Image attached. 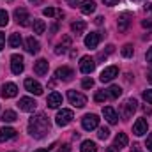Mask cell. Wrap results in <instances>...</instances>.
<instances>
[{
    "instance_id": "6da1fadb",
    "label": "cell",
    "mask_w": 152,
    "mask_h": 152,
    "mask_svg": "<svg viewBox=\"0 0 152 152\" xmlns=\"http://www.w3.org/2000/svg\"><path fill=\"white\" fill-rule=\"evenodd\" d=\"M50 129H51L50 120L46 118L44 113L34 115V117L30 118V122H28V133H30V136H34L36 140L44 138V136L50 133Z\"/></svg>"
},
{
    "instance_id": "7a4b0ae2",
    "label": "cell",
    "mask_w": 152,
    "mask_h": 152,
    "mask_svg": "<svg viewBox=\"0 0 152 152\" xmlns=\"http://www.w3.org/2000/svg\"><path fill=\"white\" fill-rule=\"evenodd\" d=\"M73 118H75V115L71 110H67V108H62L57 117H55V122H57V126H60V127H64V126H67V124H71L73 122Z\"/></svg>"
},
{
    "instance_id": "3957f363",
    "label": "cell",
    "mask_w": 152,
    "mask_h": 152,
    "mask_svg": "<svg viewBox=\"0 0 152 152\" xmlns=\"http://www.w3.org/2000/svg\"><path fill=\"white\" fill-rule=\"evenodd\" d=\"M67 99H69V103L76 106V108H83L85 104H87V97L83 96V94H80V92H76V90H69L67 92Z\"/></svg>"
},
{
    "instance_id": "277c9868",
    "label": "cell",
    "mask_w": 152,
    "mask_h": 152,
    "mask_svg": "<svg viewBox=\"0 0 152 152\" xmlns=\"http://www.w3.org/2000/svg\"><path fill=\"white\" fill-rule=\"evenodd\" d=\"M81 126H83L85 131H92V129H96L99 126V117L94 113H87L81 118Z\"/></svg>"
},
{
    "instance_id": "5b68a950",
    "label": "cell",
    "mask_w": 152,
    "mask_h": 152,
    "mask_svg": "<svg viewBox=\"0 0 152 152\" xmlns=\"http://www.w3.org/2000/svg\"><path fill=\"white\" fill-rule=\"evenodd\" d=\"M25 69V64H23V57L21 55H12L11 57V71L14 75H21Z\"/></svg>"
},
{
    "instance_id": "8992f818",
    "label": "cell",
    "mask_w": 152,
    "mask_h": 152,
    "mask_svg": "<svg viewBox=\"0 0 152 152\" xmlns=\"http://www.w3.org/2000/svg\"><path fill=\"white\" fill-rule=\"evenodd\" d=\"M96 69V62L92 57H81V62H80V71L83 75H90L92 71Z\"/></svg>"
},
{
    "instance_id": "52a82bcc",
    "label": "cell",
    "mask_w": 152,
    "mask_h": 152,
    "mask_svg": "<svg viewBox=\"0 0 152 152\" xmlns=\"http://www.w3.org/2000/svg\"><path fill=\"white\" fill-rule=\"evenodd\" d=\"M115 76H118V67L117 66H110V67H106V69H103V73L99 76V80L103 81V83H108V81H112Z\"/></svg>"
},
{
    "instance_id": "ba28073f",
    "label": "cell",
    "mask_w": 152,
    "mask_h": 152,
    "mask_svg": "<svg viewBox=\"0 0 152 152\" xmlns=\"http://www.w3.org/2000/svg\"><path fill=\"white\" fill-rule=\"evenodd\" d=\"M25 88H27L30 94H34V96H41V94H42L41 83L36 81V80H32V78H27V80H25Z\"/></svg>"
},
{
    "instance_id": "9c48e42d",
    "label": "cell",
    "mask_w": 152,
    "mask_h": 152,
    "mask_svg": "<svg viewBox=\"0 0 152 152\" xmlns=\"http://www.w3.org/2000/svg\"><path fill=\"white\" fill-rule=\"evenodd\" d=\"M14 18H16V21H18L21 27H27V25H28V20H30L27 9H23V7H18V9L14 11Z\"/></svg>"
},
{
    "instance_id": "30bf717a",
    "label": "cell",
    "mask_w": 152,
    "mask_h": 152,
    "mask_svg": "<svg viewBox=\"0 0 152 152\" xmlns=\"http://www.w3.org/2000/svg\"><path fill=\"white\" fill-rule=\"evenodd\" d=\"M36 106H37V103H36L34 99H30V97H21L20 103H18V108H20L21 112H34Z\"/></svg>"
},
{
    "instance_id": "8fae6325",
    "label": "cell",
    "mask_w": 152,
    "mask_h": 152,
    "mask_svg": "<svg viewBox=\"0 0 152 152\" xmlns=\"http://www.w3.org/2000/svg\"><path fill=\"white\" fill-rule=\"evenodd\" d=\"M136 99H127L124 104H122V117L124 118H129L131 115L134 113V110H136Z\"/></svg>"
},
{
    "instance_id": "7c38bea8",
    "label": "cell",
    "mask_w": 152,
    "mask_h": 152,
    "mask_svg": "<svg viewBox=\"0 0 152 152\" xmlns=\"http://www.w3.org/2000/svg\"><path fill=\"white\" fill-rule=\"evenodd\" d=\"M129 23H131V14L129 12H122L118 16V21H117V28L118 32H126L129 28Z\"/></svg>"
},
{
    "instance_id": "4fadbf2b",
    "label": "cell",
    "mask_w": 152,
    "mask_h": 152,
    "mask_svg": "<svg viewBox=\"0 0 152 152\" xmlns=\"http://www.w3.org/2000/svg\"><path fill=\"white\" fill-rule=\"evenodd\" d=\"M55 76H57V80H60V81H69L75 73H73V69L71 67H58L57 71H55Z\"/></svg>"
},
{
    "instance_id": "5bb4252c",
    "label": "cell",
    "mask_w": 152,
    "mask_h": 152,
    "mask_svg": "<svg viewBox=\"0 0 152 152\" xmlns=\"http://www.w3.org/2000/svg\"><path fill=\"white\" fill-rule=\"evenodd\" d=\"M133 133H134L136 136H143V134L147 133V120H145V118H138V120L134 122V126H133Z\"/></svg>"
},
{
    "instance_id": "9a60e30c",
    "label": "cell",
    "mask_w": 152,
    "mask_h": 152,
    "mask_svg": "<svg viewBox=\"0 0 152 152\" xmlns=\"http://www.w3.org/2000/svg\"><path fill=\"white\" fill-rule=\"evenodd\" d=\"M48 67H50L48 60L39 58L37 62H36V66H34V71H36V75L37 76H44V75H48Z\"/></svg>"
},
{
    "instance_id": "2e32d148",
    "label": "cell",
    "mask_w": 152,
    "mask_h": 152,
    "mask_svg": "<svg viewBox=\"0 0 152 152\" xmlns=\"http://www.w3.org/2000/svg\"><path fill=\"white\" fill-rule=\"evenodd\" d=\"M101 41V34L99 32H90L87 37H85V46L87 48H96Z\"/></svg>"
},
{
    "instance_id": "e0dca14e",
    "label": "cell",
    "mask_w": 152,
    "mask_h": 152,
    "mask_svg": "<svg viewBox=\"0 0 152 152\" xmlns=\"http://www.w3.org/2000/svg\"><path fill=\"white\" fill-rule=\"evenodd\" d=\"M46 103H48V106H50V108H58V106L62 104V96H60L58 92H51V94L48 96Z\"/></svg>"
},
{
    "instance_id": "ac0fdd59",
    "label": "cell",
    "mask_w": 152,
    "mask_h": 152,
    "mask_svg": "<svg viewBox=\"0 0 152 152\" xmlns=\"http://www.w3.org/2000/svg\"><path fill=\"white\" fill-rule=\"evenodd\" d=\"M16 94H18V87L14 83H5L2 87V96L4 97H16Z\"/></svg>"
},
{
    "instance_id": "d6986e66",
    "label": "cell",
    "mask_w": 152,
    "mask_h": 152,
    "mask_svg": "<svg viewBox=\"0 0 152 152\" xmlns=\"http://www.w3.org/2000/svg\"><path fill=\"white\" fill-rule=\"evenodd\" d=\"M103 115H104V118H106L110 124H117V122H118V115H117V112H115L112 106L103 108Z\"/></svg>"
},
{
    "instance_id": "ffe728a7",
    "label": "cell",
    "mask_w": 152,
    "mask_h": 152,
    "mask_svg": "<svg viewBox=\"0 0 152 152\" xmlns=\"http://www.w3.org/2000/svg\"><path fill=\"white\" fill-rule=\"evenodd\" d=\"M16 136V131L12 129V127H2L0 129V142L2 143H5L7 140H11V138H14Z\"/></svg>"
},
{
    "instance_id": "44dd1931",
    "label": "cell",
    "mask_w": 152,
    "mask_h": 152,
    "mask_svg": "<svg viewBox=\"0 0 152 152\" xmlns=\"http://www.w3.org/2000/svg\"><path fill=\"white\" fill-rule=\"evenodd\" d=\"M25 46H27V51H28L30 55H36L39 50H41L39 42H37L34 37H28V39H27V41H25Z\"/></svg>"
},
{
    "instance_id": "7402d4cb",
    "label": "cell",
    "mask_w": 152,
    "mask_h": 152,
    "mask_svg": "<svg viewBox=\"0 0 152 152\" xmlns=\"http://www.w3.org/2000/svg\"><path fill=\"white\" fill-rule=\"evenodd\" d=\"M69 46H71V37H69V36H66V37L62 39V42L55 48V53H57V55H62V53H66V51H67V48H69Z\"/></svg>"
},
{
    "instance_id": "603a6c76",
    "label": "cell",
    "mask_w": 152,
    "mask_h": 152,
    "mask_svg": "<svg viewBox=\"0 0 152 152\" xmlns=\"http://www.w3.org/2000/svg\"><path fill=\"white\" fill-rule=\"evenodd\" d=\"M96 11V2L94 0H83L81 2V12L83 14H92Z\"/></svg>"
},
{
    "instance_id": "cb8c5ba5",
    "label": "cell",
    "mask_w": 152,
    "mask_h": 152,
    "mask_svg": "<svg viewBox=\"0 0 152 152\" xmlns=\"http://www.w3.org/2000/svg\"><path fill=\"white\" fill-rule=\"evenodd\" d=\"M80 151H81V152H97V145H96V142H90V140H85V142L81 143V147H80Z\"/></svg>"
},
{
    "instance_id": "d4e9b609",
    "label": "cell",
    "mask_w": 152,
    "mask_h": 152,
    "mask_svg": "<svg viewBox=\"0 0 152 152\" xmlns=\"http://www.w3.org/2000/svg\"><path fill=\"white\" fill-rule=\"evenodd\" d=\"M87 28V25H85V21H81V20H76L75 23L71 25V30L75 32L76 36H80V34H83V30Z\"/></svg>"
},
{
    "instance_id": "484cf974",
    "label": "cell",
    "mask_w": 152,
    "mask_h": 152,
    "mask_svg": "<svg viewBox=\"0 0 152 152\" xmlns=\"http://www.w3.org/2000/svg\"><path fill=\"white\" fill-rule=\"evenodd\" d=\"M127 136L124 134V133H118L117 136H115V147H118V149H122V147H127Z\"/></svg>"
},
{
    "instance_id": "4316f807",
    "label": "cell",
    "mask_w": 152,
    "mask_h": 152,
    "mask_svg": "<svg viewBox=\"0 0 152 152\" xmlns=\"http://www.w3.org/2000/svg\"><path fill=\"white\" fill-rule=\"evenodd\" d=\"M32 28H34V34H44V30H46V23H44L42 20H34Z\"/></svg>"
},
{
    "instance_id": "83f0119b",
    "label": "cell",
    "mask_w": 152,
    "mask_h": 152,
    "mask_svg": "<svg viewBox=\"0 0 152 152\" xmlns=\"http://www.w3.org/2000/svg\"><path fill=\"white\" fill-rule=\"evenodd\" d=\"M21 42H23V41H21V36H20V34H11V36H9V46H11V48H20Z\"/></svg>"
},
{
    "instance_id": "f1b7e54d",
    "label": "cell",
    "mask_w": 152,
    "mask_h": 152,
    "mask_svg": "<svg viewBox=\"0 0 152 152\" xmlns=\"http://www.w3.org/2000/svg\"><path fill=\"white\" fill-rule=\"evenodd\" d=\"M16 118H18V117H16V113H14L12 110H5V112L2 113V118H0V120H2V122H14Z\"/></svg>"
},
{
    "instance_id": "f546056e",
    "label": "cell",
    "mask_w": 152,
    "mask_h": 152,
    "mask_svg": "<svg viewBox=\"0 0 152 152\" xmlns=\"http://www.w3.org/2000/svg\"><path fill=\"white\" fill-rule=\"evenodd\" d=\"M42 14H44L46 18H53V16H58V18H60V16H64L62 11H57V9H53V7H46V9L42 11Z\"/></svg>"
},
{
    "instance_id": "4dcf8cb0",
    "label": "cell",
    "mask_w": 152,
    "mask_h": 152,
    "mask_svg": "<svg viewBox=\"0 0 152 152\" xmlns=\"http://www.w3.org/2000/svg\"><path fill=\"white\" fill-rule=\"evenodd\" d=\"M120 94H122V88H120L118 85H112V87L108 88V97L117 99V97H120Z\"/></svg>"
},
{
    "instance_id": "1f68e13d",
    "label": "cell",
    "mask_w": 152,
    "mask_h": 152,
    "mask_svg": "<svg viewBox=\"0 0 152 152\" xmlns=\"http://www.w3.org/2000/svg\"><path fill=\"white\" fill-rule=\"evenodd\" d=\"M9 23V14L5 9H0V27H5Z\"/></svg>"
},
{
    "instance_id": "d6a6232c",
    "label": "cell",
    "mask_w": 152,
    "mask_h": 152,
    "mask_svg": "<svg viewBox=\"0 0 152 152\" xmlns=\"http://www.w3.org/2000/svg\"><path fill=\"white\" fill-rule=\"evenodd\" d=\"M133 53H134V50H133L131 44H124V46H122V55H124V57L129 58V57H133Z\"/></svg>"
},
{
    "instance_id": "836d02e7",
    "label": "cell",
    "mask_w": 152,
    "mask_h": 152,
    "mask_svg": "<svg viewBox=\"0 0 152 152\" xmlns=\"http://www.w3.org/2000/svg\"><path fill=\"white\" fill-rule=\"evenodd\" d=\"M106 99H108V92H103V90L96 92V96H94V101H97V103H103Z\"/></svg>"
},
{
    "instance_id": "e575fe53",
    "label": "cell",
    "mask_w": 152,
    "mask_h": 152,
    "mask_svg": "<svg viewBox=\"0 0 152 152\" xmlns=\"http://www.w3.org/2000/svg\"><path fill=\"white\" fill-rule=\"evenodd\" d=\"M97 136H99L101 140H106V138L110 136V129H108V127H99V133H97Z\"/></svg>"
},
{
    "instance_id": "d590c367",
    "label": "cell",
    "mask_w": 152,
    "mask_h": 152,
    "mask_svg": "<svg viewBox=\"0 0 152 152\" xmlns=\"http://www.w3.org/2000/svg\"><path fill=\"white\" fill-rule=\"evenodd\" d=\"M81 87H83V88H92V87H94V80H92V78H85V80L81 81Z\"/></svg>"
},
{
    "instance_id": "8d00e7d4",
    "label": "cell",
    "mask_w": 152,
    "mask_h": 152,
    "mask_svg": "<svg viewBox=\"0 0 152 152\" xmlns=\"http://www.w3.org/2000/svg\"><path fill=\"white\" fill-rule=\"evenodd\" d=\"M143 99H145L149 104H152V90H143Z\"/></svg>"
},
{
    "instance_id": "74e56055",
    "label": "cell",
    "mask_w": 152,
    "mask_h": 152,
    "mask_svg": "<svg viewBox=\"0 0 152 152\" xmlns=\"http://www.w3.org/2000/svg\"><path fill=\"white\" fill-rule=\"evenodd\" d=\"M4 48H5V34L0 32V51H2Z\"/></svg>"
},
{
    "instance_id": "f35d334b",
    "label": "cell",
    "mask_w": 152,
    "mask_h": 152,
    "mask_svg": "<svg viewBox=\"0 0 152 152\" xmlns=\"http://www.w3.org/2000/svg\"><path fill=\"white\" fill-rule=\"evenodd\" d=\"M142 27H143V28H151L152 27V20H143V21H142Z\"/></svg>"
},
{
    "instance_id": "ab89813d",
    "label": "cell",
    "mask_w": 152,
    "mask_h": 152,
    "mask_svg": "<svg viewBox=\"0 0 152 152\" xmlns=\"http://www.w3.org/2000/svg\"><path fill=\"white\" fill-rule=\"evenodd\" d=\"M145 60H147L149 64H152V46L149 48V51H147V55H145Z\"/></svg>"
},
{
    "instance_id": "60d3db41",
    "label": "cell",
    "mask_w": 152,
    "mask_h": 152,
    "mask_svg": "<svg viewBox=\"0 0 152 152\" xmlns=\"http://www.w3.org/2000/svg\"><path fill=\"white\" fill-rule=\"evenodd\" d=\"M147 149L152 152V133L149 134V138H147Z\"/></svg>"
},
{
    "instance_id": "b9f144b4",
    "label": "cell",
    "mask_w": 152,
    "mask_h": 152,
    "mask_svg": "<svg viewBox=\"0 0 152 152\" xmlns=\"http://www.w3.org/2000/svg\"><path fill=\"white\" fill-rule=\"evenodd\" d=\"M106 5H115V4H118V0H103Z\"/></svg>"
},
{
    "instance_id": "7bdbcfd3",
    "label": "cell",
    "mask_w": 152,
    "mask_h": 152,
    "mask_svg": "<svg viewBox=\"0 0 152 152\" xmlns=\"http://www.w3.org/2000/svg\"><path fill=\"white\" fill-rule=\"evenodd\" d=\"M67 4H69L71 7H76V5L80 4V0H67Z\"/></svg>"
},
{
    "instance_id": "ee69618b",
    "label": "cell",
    "mask_w": 152,
    "mask_h": 152,
    "mask_svg": "<svg viewBox=\"0 0 152 152\" xmlns=\"http://www.w3.org/2000/svg\"><path fill=\"white\" fill-rule=\"evenodd\" d=\"M103 21H104L103 16H97V18H96V25H103Z\"/></svg>"
},
{
    "instance_id": "f6af8a7d",
    "label": "cell",
    "mask_w": 152,
    "mask_h": 152,
    "mask_svg": "<svg viewBox=\"0 0 152 152\" xmlns=\"http://www.w3.org/2000/svg\"><path fill=\"white\" fill-rule=\"evenodd\" d=\"M110 53H113V46H112V44L106 46V55H110Z\"/></svg>"
},
{
    "instance_id": "bcb514c9",
    "label": "cell",
    "mask_w": 152,
    "mask_h": 152,
    "mask_svg": "<svg viewBox=\"0 0 152 152\" xmlns=\"http://www.w3.org/2000/svg\"><path fill=\"white\" fill-rule=\"evenodd\" d=\"M106 152H118V147H108V149H106Z\"/></svg>"
},
{
    "instance_id": "7dc6e473",
    "label": "cell",
    "mask_w": 152,
    "mask_h": 152,
    "mask_svg": "<svg viewBox=\"0 0 152 152\" xmlns=\"http://www.w3.org/2000/svg\"><path fill=\"white\" fill-rule=\"evenodd\" d=\"M60 152H71V147H69V145H64V147L60 149Z\"/></svg>"
},
{
    "instance_id": "c3c4849f",
    "label": "cell",
    "mask_w": 152,
    "mask_h": 152,
    "mask_svg": "<svg viewBox=\"0 0 152 152\" xmlns=\"http://www.w3.org/2000/svg\"><path fill=\"white\" fill-rule=\"evenodd\" d=\"M147 80H149V81L152 83V67L149 69V73H147Z\"/></svg>"
},
{
    "instance_id": "681fc988",
    "label": "cell",
    "mask_w": 152,
    "mask_h": 152,
    "mask_svg": "<svg viewBox=\"0 0 152 152\" xmlns=\"http://www.w3.org/2000/svg\"><path fill=\"white\" fill-rule=\"evenodd\" d=\"M145 11H149V12H152V4H147V5H145Z\"/></svg>"
},
{
    "instance_id": "f907efd6",
    "label": "cell",
    "mask_w": 152,
    "mask_h": 152,
    "mask_svg": "<svg viewBox=\"0 0 152 152\" xmlns=\"http://www.w3.org/2000/svg\"><path fill=\"white\" fill-rule=\"evenodd\" d=\"M51 147H53V145H51ZM51 147H48V149H39V151H36V152H48Z\"/></svg>"
},
{
    "instance_id": "816d5d0a",
    "label": "cell",
    "mask_w": 152,
    "mask_h": 152,
    "mask_svg": "<svg viewBox=\"0 0 152 152\" xmlns=\"http://www.w3.org/2000/svg\"><path fill=\"white\" fill-rule=\"evenodd\" d=\"M131 152H142V151H140V149H138V147L134 145V147H133V151H131Z\"/></svg>"
},
{
    "instance_id": "f5cc1de1",
    "label": "cell",
    "mask_w": 152,
    "mask_h": 152,
    "mask_svg": "<svg viewBox=\"0 0 152 152\" xmlns=\"http://www.w3.org/2000/svg\"><path fill=\"white\" fill-rule=\"evenodd\" d=\"M30 2H34V0H30Z\"/></svg>"
}]
</instances>
